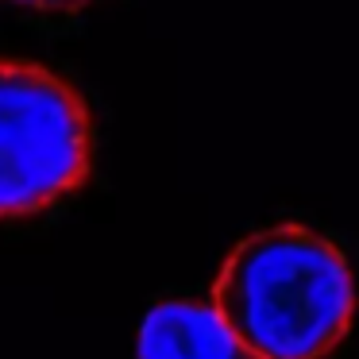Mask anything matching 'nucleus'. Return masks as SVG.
Segmentation results:
<instances>
[{
  "label": "nucleus",
  "mask_w": 359,
  "mask_h": 359,
  "mask_svg": "<svg viewBox=\"0 0 359 359\" xmlns=\"http://www.w3.org/2000/svg\"><path fill=\"white\" fill-rule=\"evenodd\" d=\"M212 309L263 359H328L355 320V274L320 232L274 224L232 248Z\"/></svg>",
  "instance_id": "f257e3e1"
},
{
  "label": "nucleus",
  "mask_w": 359,
  "mask_h": 359,
  "mask_svg": "<svg viewBox=\"0 0 359 359\" xmlns=\"http://www.w3.org/2000/svg\"><path fill=\"white\" fill-rule=\"evenodd\" d=\"M93 116L55 70L0 58V220L47 212L89 182Z\"/></svg>",
  "instance_id": "f03ea898"
},
{
  "label": "nucleus",
  "mask_w": 359,
  "mask_h": 359,
  "mask_svg": "<svg viewBox=\"0 0 359 359\" xmlns=\"http://www.w3.org/2000/svg\"><path fill=\"white\" fill-rule=\"evenodd\" d=\"M140 359H263L251 351L212 305L158 302L143 317Z\"/></svg>",
  "instance_id": "7ed1b4c3"
},
{
  "label": "nucleus",
  "mask_w": 359,
  "mask_h": 359,
  "mask_svg": "<svg viewBox=\"0 0 359 359\" xmlns=\"http://www.w3.org/2000/svg\"><path fill=\"white\" fill-rule=\"evenodd\" d=\"M93 4L97 0H0V8L32 12V16H78Z\"/></svg>",
  "instance_id": "20e7f679"
}]
</instances>
